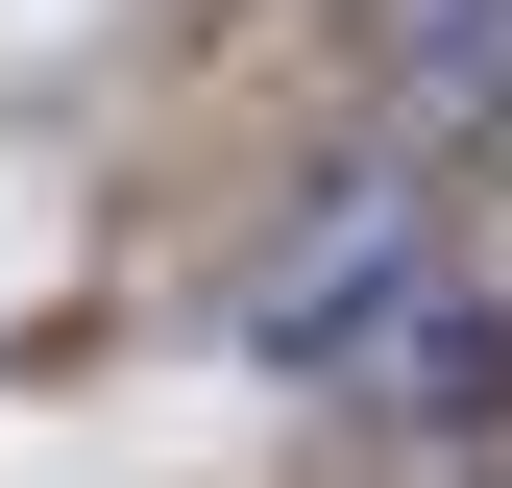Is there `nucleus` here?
<instances>
[{"mask_svg": "<svg viewBox=\"0 0 512 488\" xmlns=\"http://www.w3.org/2000/svg\"><path fill=\"white\" fill-rule=\"evenodd\" d=\"M415 293H439V171L342 147V171H317V196H293V220L196 293V342H220V366H293V391H342V366L391 342Z\"/></svg>", "mask_w": 512, "mask_h": 488, "instance_id": "f257e3e1", "label": "nucleus"}, {"mask_svg": "<svg viewBox=\"0 0 512 488\" xmlns=\"http://www.w3.org/2000/svg\"><path fill=\"white\" fill-rule=\"evenodd\" d=\"M342 415H415V440H488V415H512V293H464V269H439L415 318H391V342L342 366Z\"/></svg>", "mask_w": 512, "mask_h": 488, "instance_id": "f03ea898", "label": "nucleus"}]
</instances>
